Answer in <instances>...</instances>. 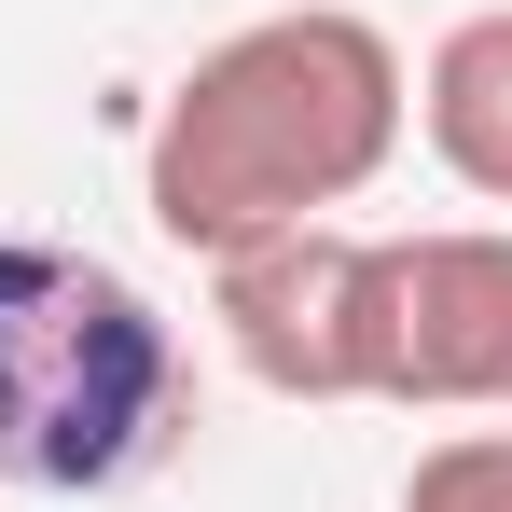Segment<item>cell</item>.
Masks as SVG:
<instances>
[{"label": "cell", "mask_w": 512, "mask_h": 512, "mask_svg": "<svg viewBox=\"0 0 512 512\" xmlns=\"http://www.w3.org/2000/svg\"><path fill=\"white\" fill-rule=\"evenodd\" d=\"M402 125H416V84H402V42L374 14H346V0L250 14V28H222L167 84L139 194H153V222L194 263H222L250 236L333 222L346 194L402 153Z\"/></svg>", "instance_id": "1"}, {"label": "cell", "mask_w": 512, "mask_h": 512, "mask_svg": "<svg viewBox=\"0 0 512 512\" xmlns=\"http://www.w3.org/2000/svg\"><path fill=\"white\" fill-rule=\"evenodd\" d=\"M194 429V346L125 263L70 236H0V485L125 499Z\"/></svg>", "instance_id": "2"}, {"label": "cell", "mask_w": 512, "mask_h": 512, "mask_svg": "<svg viewBox=\"0 0 512 512\" xmlns=\"http://www.w3.org/2000/svg\"><path fill=\"white\" fill-rule=\"evenodd\" d=\"M360 402L512 416V222L360 236Z\"/></svg>", "instance_id": "3"}, {"label": "cell", "mask_w": 512, "mask_h": 512, "mask_svg": "<svg viewBox=\"0 0 512 512\" xmlns=\"http://www.w3.org/2000/svg\"><path fill=\"white\" fill-rule=\"evenodd\" d=\"M208 319L236 346V374L277 402H360V236L291 222L208 263Z\"/></svg>", "instance_id": "4"}, {"label": "cell", "mask_w": 512, "mask_h": 512, "mask_svg": "<svg viewBox=\"0 0 512 512\" xmlns=\"http://www.w3.org/2000/svg\"><path fill=\"white\" fill-rule=\"evenodd\" d=\"M416 125H429V153H443V167L471 180L485 208H512V0H485V14H457V28L429 42Z\"/></svg>", "instance_id": "5"}, {"label": "cell", "mask_w": 512, "mask_h": 512, "mask_svg": "<svg viewBox=\"0 0 512 512\" xmlns=\"http://www.w3.org/2000/svg\"><path fill=\"white\" fill-rule=\"evenodd\" d=\"M402 512H512V429H457L402 471Z\"/></svg>", "instance_id": "6"}]
</instances>
